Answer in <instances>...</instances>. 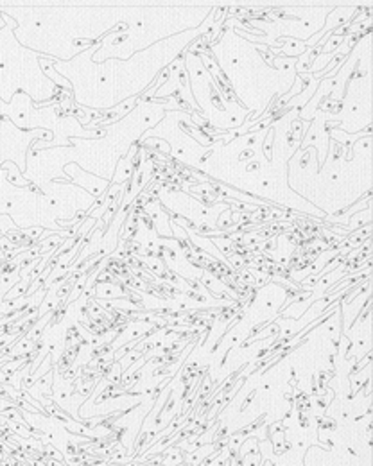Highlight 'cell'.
I'll return each instance as SVG.
<instances>
[{
  "mask_svg": "<svg viewBox=\"0 0 373 466\" xmlns=\"http://www.w3.org/2000/svg\"><path fill=\"white\" fill-rule=\"evenodd\" d=\"M65 174L66 176H72V181L81 185V189L88 190V194H93V198H102V194L106 192V189L110 187V181L102 180V178L90 176L87 174V171L80 167V165H65Z\"/></svg>",
  "mask_w": 373,
  "mask_h": 466,
  "instance_id": "obj_5",
  "label": "cell"
},
{
  "mask_svg": "<svg viewBox=\"0 0 373 466\" xmlns=\"http://www.w3.org/2000/svg\"><path fill=\"white\" fill-rule=\"evenodd\" d=\"M15 26L13 18L6 17V27L0 31V99L11 102L18 90L36 102L54 99L60 88L42 71L40 57L44 54L18 44Z\"/></svg>",
  "mask_w": 373,
  "mask_h": 466,
  "instance_id": "obj_2",
  "label": "cell"
},
{
  "mask_svg": "<svg viewBox=\"0 0 373 466\" xmlns=\"http://www.w3.org/2000/svg\"><path fill=\"white\" fill-rule=\"evenodd\" d=\"M241 458H242V466H260V463H262V456H260V452L246 454V456H241Z\"/></svg>",
  "mask_w": 373,
  "mask_h": 466,
  "instance_id": "obj_8",
  "label": "cell"
},
{
  "mask_svg": "<svg viewBox=\"0 0 373 466\" xmlns=\"http://www.w3.org/2000/svg\"><path fill=\"white\" fill-rule=\"evenodd\" d=\"M95 296H97V298H108V299L124 298V296H126V290L120 289V287L115 286V283L102 281V283H99V286H97Z\"/></svg>",
  "mask_w": 373,
  "mask_h": 466,
  "instance_id": "obj_6",
  "label": "cell"
},
{
  "mask_svg": "<svg viewBox=\"0 0 373 466\" xmlns=\"http://www.w3.org/2000/svg\"><path fill=\"white\" fill-rule=\"evenodd\" d=\"M11 214V219L20 228H45L62 232L57 221H65L53 203L44 194L29 187H15L6 178V172H0V216Z\"/></svg>",
  "mask_w": 373,
  "mask_h": 466,
  "instance_id": "obj_3",
  "label": "cell"
},
{
  "mask_svg": "<svg viewBox=\"0 0 373 466\" xmlns=\"http://www.w3.org/2000/svg\"><path fill=\"white\" fill-rule=\"evenodd\" d=\"M185 463L183 450L176 449V447H169L163 450V461L160 466H178Z\"/></svg>",
  "mask_w": 373,
  "mask_h": 466,
  "instance_id": "obj_7",
  "label": "cell"
},
{
  "mask_svg": "<svg viewBox=\"0 0 373 466\" xmlns=\"http://www.w3.org/2000/svg\"><path fill=\"white\" fill-rule=\"evenodd\" d=\"M4 20H6V17L2 13H0V31H2V29H4V27H6Z\"/></svg>",
  "mask_w": 373,
  "mask_h": 466,
  "instance_id": "obj_9",
  "label": "cell"
},
{
  "mask_svg": "<svg viewBox=\"0 0 373 466\" xmlns=\"http://www.w3.org/2000/svg\"><path fill=\"white\" fill-rule=\"evenodd\" d=\"M212 20H205L201 27L180 32L138 50L129 59H106L93 62L97 44L81 54L60 62L51 57V66L71 83V97L84 110L111 111L124 101L140 95L169 63L181 56L183 48L207 32Z\"/></svg>",
  "mask_w": 373,
  "mask_h": 466,
  "instance_id": "obj_1",
  "label": "cell"
},
{
  "mask_svg": "<svg viewBox=\"0 0 373 466\" xmlns=\"http://www.w3.org/2000/svg\"><path fill=\"white\" fill-rule=\"evenodd\" d=\"M42 135H45L47 142L53 140V133H47L44 129L22 131L9 119H0V167L6 162H11L24 174L27 169L29 145L36 140H42L44 138Z\"/></svg>",
  "mask_w": 373,
  "mask_h": 466,
  "instance_id": "obj_4",
  "label": "cell"
}]
</instances>
